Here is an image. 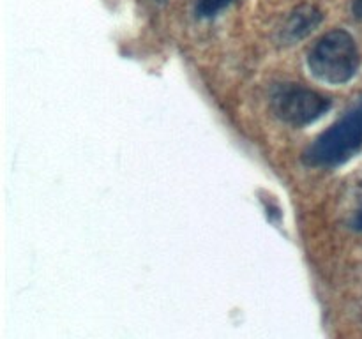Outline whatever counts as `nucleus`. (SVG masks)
I'll list each match as a JSON object with an SVG mask.
<instances>
[{
    "label": "nucleus",
    "instance_id": "1",
    "mask_svg": "<svg viewBox=\"0 0 362 339\" xmlns=\"http://www.w3.org/2000/svg\"><path fill=\"white\" fill-rule=\"evenodd\" d=\"M362 148V97L304 150L303 161L313 168H336Z\"/></svg>",
    "mask_w": 362,
    "mask_h": 339
},
{
    "label": "nucleus",
    "instance_id": "2",
    "mask_svg": "<svg viewBox=\"0 0 362 339\" xmlns=\"http://www.w3.org/2000/svg\"><path fill=\"white\" fill-rule=\"evenodd\" d=\"M361 66L356 41L346 30H331L322 35L308 52V67L320 81L341 85L352 80Z\"/></svg>",
    "mask_w": 362,
    "mask_h": 339
},
{
    "label": "nucleus",
    "instance_id": "3",
    "mask_svg": "<svg viewBox=\"0 0 362 339\" xmlns=\"http://www.w3.org/2000/svg\"><path fill=\"white\" fill-rule=\"evenodd\" d=\"M271 108L285 124L304 127L324 117L331 109V101L299 83H278L271 90Z\"/></svg>",
    "mask_w": 362,
    "mask_h": 339
},
{
    "label": "nucleus",
    "instance_id": "4",
    "mask_svg": "<svg viewBox=\"0 0 362 339\" xmlns=\"http://www.w3.org/2000/svg\"><path fill=\"white\" fill-rule=\"evenodd\" d=\"M324 20V13L313 4H303L296 7L283 23L279 30V41L281 44H293L300 39L308 37Z\"/></svg>",
    "mask_w": 362,
    "mask_h": 339
},
{
    "label": "nucleus",
    "instance_id": "5",
    "mask_svg": "<svg viewBox=\"0 0 362 339\" xmlns=\"http://www.w3.org/2000/svg\"><path fill=\"white\" fill-rule=\"evenodd\" d=\"M232 0H198L197 14L200 18H214L219 11L230 6Z\"/></svg>",
    "mask_w": 362,
    "mask_h": 339
},
{
    "label": "nucleus",
    "instance_id": "6",
    "mask_svg": "<svg viewBox=\"0 0 362 339\" xmlns=\"http://www.w3.org/2000/svg\"><path fill=\"white\" fill-rule=\"evenodd\" d=\"M352 14H354V18H357V20L362 21V0H354Z\"/></svg>",
    "mask_w": 362,
    "mask_h": 339
},
{
    "label": "nucleus",
    "instance_id": "7",
    "mask_svg": "<svg viewBox=\"0 0 362 339\" xmlns=\"http://www.w3.org/2000/svg\"><path fill=\"white\" fill-rule=\"evenodd\" d=\"M352 228L357 230V232H362V207L359 208V210H357L356 218H354Z\"/></svg>",
    "mask_w": 362,
    "mask_h": 339
},
{
    "label": "nucleus",
    "instance_id": "8",
    "mask_svg": "<svg viewBox=\"0 0 362 339\" xmlns=\"http://www.w3.org/2000/svg\"><path fill=\"white\" fill-rule=\"evenodd\" d=\"M156 2H159V4H163V2H166V0H156Z\"/></svg>",
    "mask_w": 362,
    "mask_h": 339
}]
</instances>
